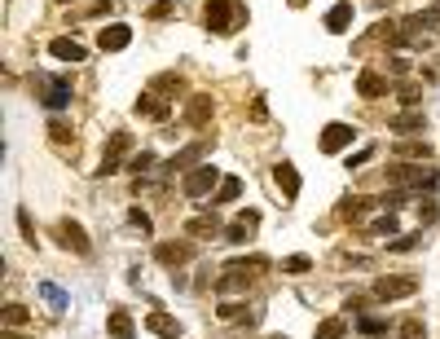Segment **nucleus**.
I'll list each match as a JSON object with an SVG mask.
<instances>
[{"instance_id":"f257e3e1","label":"nucleus","mask_w":440,"mask_h":339,"mask_svg":"<svg viewBox=\"0 0 440 339\" xmlns=\"http://www.w3.org/2000/svg\"><path fill=\"white\" fill-rule=\"evenodd\" d=\"M242 22H247L242 0H207L203 5V27L216 31V35H233Z\"/></svg>"},{"instance_id":"f03ea898","label":"nucleus","mask_w":440,"mask_h":339,"mask_svg":"<svg viewBox=\"0 0 440 339\" xmlns=\"http://www.w3.org/2000/svg\"><path fill=\"white\" fill-rule=\"evenodd\" d=\"M388 181L396 190H436V172L423 163H388Z\"/></svg>"},{"instance_id":"7ed1b4c3","label":"nucleus","mask_w":440,"mask_h":339,"mask_svg":"<svg viewBox=\"0 0 440 339\" xmlns=\"http://www.w3.org/2000/svg\"><path fill=\"white\" fill-rule=\"evenodd\" d=\"M251 269H265V260H260V256H251V260H229V264H224V273L216 277V291H220V295L247 291V286H251Z\"/></svg>"},{"instance_id":"20e7f679","label":"nucleus","mask_w":440,"mask_h":339,"mask_svg":"<svg viewBox=\"0 0 440 339\" xmlns=\"http://www.w3.org/2000/svg\"><path fill=\"white\" fill-rule=\"evenodd\" d=\"M414 291H419V277H414V273H392V277H379L370 295L383 300V304H392V300H405V295H414Z\"/></svg>"},{"instance_id":"39448f33","label":"nucleus","mask_w":440,"mask_h":339,"mask_svg":"<svg viewBox=\"0 0 440 339\" xmlns=\"http://www.w3.org/2000/svg\"><path fill=\"white\" fill-rule=\"evenodd\" d=\"M220 181H224V176L216 172V163H203V167H194V172L185 176V185H181V190H185V199H203V194H211V190L220 185Z\"/></svg>"},{"instance_id":"423d86ee","label":"nucleus","mask_w":440,"mask_h":339,"mask_svg":"<svg viewBox=\"0 0 440 339\" xmlns=\"http://www.w3.org/2000/svg\"><path fill=\"white\" fill-rule=\"evenodd\" d=\"M356 137V128L352 124H326L322 128V137H317V145H322V154H339V150H348Z\"/></svg>"},{"instance_id":"0eeeda50","label":"nucleus","mask_w":440,"mask_h":339,"mask_svg":"<svg viewBox=\"0 0 440 339\" xmlns=\"http://www.w3.org/2000/svg\"><path fill=\"white\" fill-rule=\"evenodd\" d=\"M124 150H133V132H115L111 137V145H106V159H102V167H97V176H115L119 167V159H124Z\"/></svg>"},{"instance_id":"6e6552de","label":"nucleus","mask_w":440,"mask_h":339,"mask_svg":"<svg viewBox=\"0 0 440 339\" xmlns=\"http://www.w3.org/2000/svg\"><path fill=\"white\" fill-rule=\"evenodd\" d=\"M194 256H198L194 242H159V247H154V260L168 264V269H176V264H189Z\"/></svg>"},{"instance_id":"1a4fd4ad","label":"nucleus","mask_w":440,"mask_h":339,"mask_svg":"<svg viewBox=\"0 0 440 339\" xmlns=\"http://www.w3.org/2000/svg\"><path fill=\"white\" fill-rule=\"evenodd\" d=\"M128 44H133V27H128V22H111V27H102V35H97L102 53H119V48H128Z\"/></svg>"},{"instance_id":"9d476101","label":"nucleus","mask_w":440,"mask_h":339,"mask_svg":"<svg viewBox=\"0 0 440 339\" xmlns=\"http://www.w3.org/2000/svg\"><path fill=\"white\" fill-rule=\"evenodd\" d=\"M211 115H216L211 93H194V97H189V106H185V124H189V128H203Z\"/></svg>"},{"instance_id":"9b49d317","label":"nucleus","mask_w":440,"mask_h":339,"mask_svg":"<svg viewBox=\"0 0 440 339\" xmlns=\"http://www.w3.org/2000/svg\"><path fill=\"white\" fill-rule=\"evenodd\" d=\"M57 242H62L66 251H75V256H88V251H93V242L84 238V229H79L75 221H62V225H57Z\"/></svg>"},{"instance_id":"f8f14e48","label":"nucleus","mask_w":440,"mask_h":339,"mask_svg":"<svg viewBox=\"0 0 440 339\" xmlns=\"http://www.w3.org/2000/svg\"><path fill=\"white\" fill-rule=\"evenodd\" d=\"M44 89H49V93H40V102H44V111H66V106H70V80H49V84H44Z\"/></svg>"},{"instance_id":"ddd939ff","label":"nucleus","mask_w":440,"mask_h":339,"mask_svg":"<svg viewBox=\"0 0 440 339\" xmlns=\"http://www.w3.org/2000/svg\"><path fill=\"white\" fill-rule=\"evenodd\" d=\"M137 115H146V119H168L172 115V106H168V97H163V93H141L137 97Z\"/></svg>"},{"instance_id":"4468645a","label":"nucleus","mask_w":440,"mask_h":339,"mask_svg":"<svg viewBox=\"0 0 440 339\" xmlns=\"http://www.w3.org/2000/svg\"><path fill=\"white\" fill-rule=\"evenodd\" d=\"M207 150H211V141H207V137H198V141L181 145V150H176L172 159H168V172H181V167H189V163L198 159V154H207Z\"/></svg>"},{"instance_id":"2eb2a0df","label":"nucleus","mask_w":440,"mask_h":339,"mask_svg":"<svg viewBox=\"0 0 440 339\" xmlns=\"http://www.w3.org/2000/svg\"><path fill=\"white\" fill-rule=\"evenodd\" d=\"M146 331H150V335H159V339H181V322L154 309V313H146Z\"/></svg>"},{"instance_id":"dca6fc26","label":"nucleus","mask_w":440,"mask_h":339,"mask_svg":"<svg viewBox=\"0 0 440 339\" xmlns=\"http://www.w3.org/2000/svg\"><path fill=\"white\" fill-rule=\"evenodd\" d=\"M273 181L282 185V194H287V199H300V185H304V181H300V172H295V163H287V159L273 163Z\"/></svg>"},{"instance_id":"f3484780","label":"nucleus","mask_w":440,"mask_h":339,"mask_svg":"<svg viewBox=\"0 0 440 339\" xmlns=\"http://www.w3.org/2000/svg\"><path fill=\"white\" fill-rule=\"evenodd\" d=\"M356 93H361L365 102H374V97L388 93V80L379 75V71H361V75H356Z\"/></svg>"},{"instance_id":"a211bd4d","label":"nucleus","mask_w":440,"mask_h":339,"mask_svg":"<svg viewBox=\"0 0 440 339\" xmlns=\"http://www.w3.org/2000/svg\"><path fill=\"white\" fill-rule=\"evenodd\" d=\"M49 53L57 57V62H84V44L66 40V35H57V40H49Z\"/></svg>"},{"instance_id":"6ab92c4d","label":"nucleus","mask_w":440,"mask_h":339,"mask_svg":"<svg viewBox=\"0 0 440 339\" xmlns=\"http://www.w3.org/2000/svg\"><path fill=\"white\" fill-rule=\"evenodd\" d=\"M106 331H111V339H133L137 326H133V318H128V309H115L111 318H106Z\"/></svg>"},{"instance_id":"aec40b11","label":"nucleus","mask_w":440,"mask_h":339,"mask_svg":"<svg viewBox=\"0 0 440 339\" xmlns=\"http://www.w3.org/2000/svg\"><path fill=\"white\" fill-rule=\"evenodd\" d=\"M388 128L396 132V137H414V132H423V128H427V119H423L419 111H405V115H396V119H392Z\"/></svg>"},{"instance_id":"412c9836","label":"nucleus","mask_w":440,"mask_h":339,"mask_svg":"<svg viewBox=\"0 0 440 339\" xmlns=\"http://www.w3.org/2000/svg\"><path fill=\"white\" fill-rule=\"evenodd\" d=\"M370 208H374V199H361V194H356V199H343L339 203V221H365Z\"/></svg>"},{"instance_id":"4be33fe9","label":"nucleus","mask_w":440,"mask_h":339,"mask_svg":"<svg viewBox=\"0 0 440 339\" xmlns=\"http://www.w3.org/2000/svg\"><path fill=\"white\" fill-rule=\"evenodd\" d=\"M348 27H352V5L343 0V5H335V9L326 14V31H330V35H343Z\"/></svg>"},{"instance_id":"5701e85b","label":"nucleus","mask_w":440,"mask_h":339,"mask_svg":"<svg viewBox=\"0 0 440 339\" xmlns=\"http://www.w3.org/2000/svg\"><path fill=\"white\" fill-rule=\"evenodd\" d=\"M185 234H194V238H211V234H224L216 216H189L185 221Z\"/></svg>"},{"instance_id":"b1692460","label":"nucleus","mask_w":440,"mask_h":339,"mask_svg":"<svg viewBox=\"0 0 440 339\" xmlns=\"http://www.w3.org/2000/svg\"><path fill=\"white\" fill-rule=\"evenodd\" d=\"M238 194H242V181H238V176H224L220 185H216V199H211V203H216V208H224V203H233Z\"/></svg>"},{"instance_id":"393cba45","label":"nucleus","mask_w":440,"mask_h":339,"mask_svg":"<svg viewBox=\"0 0 440 339\" xmlns=\"http://www.w3.org/2000/svg\"><path fill=\"white\" fill-rule=\"evenodd\" d=\"M348 335V318H326L317 326V339H343Z\"/></svg>"},{"instance_id":"a878e982","label":"nucleus","mask_w":440,"mask_h":339,"mask_svg":"<svg viewBox=\"0 0 440 339\" xmlns=\"http://www.w3.org/2000/svg\"><path fill=\"white\" fill-rule=\"evenodd\" d=\"M370 234H374V238H392V234H401V229H396V212H388V216H379V221H370Z\"/></svg>"},{"instance_id":"bb28decb","label":"nucleus","mask_w":440,"mask_h":339,"mask_svg":"<svg viewBox=\"0 0 440 339\" xmlns=\"http://www.w3.org/2000/svg\"><path fill=\"white\" fill-rule=\"evenodd\" d=\"M40 295L49 300V309H57V313H62V309L70 304V300H66V291H62V286H53V282H40Z\"/></svg>"},{"instance_id":"cd10ccee","label":"nucleus","mask_w":440,"mask_h":339,"mask_svg":"<svg viewBox=\"0 0 440 339\" xmlns=\"http://www.w3.org/2000/svg\"><path fill=\"white\" fill-rule=\"evenodd\" d=\"M216 318L220 322H238V318H247V304L242 300H224V304H216Z\"/></svg>"},{"instance_id":"c85d7f7f","label":"nucleus","mask_w":440,"mask_h":339,"mask_svg":"<svg viewBox=\"0 0 440 339\" xmlns=\"http://www.w3.org/2000/svg\"><path fill=\"white\" fill-rule=\"evenodd\" d=\"M308 269H313V260H308V256H287V260H282V273H291V277H304Z\"/></svg>"},{"instance_id":"c756f323","label":"nucleus","mask_w":440,"mask_h":339,"mask_svg":"<svg viewBox=\"0 0 440 339\" xmlns=\"http://www.w3.org/2000/svg\"><path fill=\"white\" fill-rule=\"evenodd\" d=\"M396 335H401V339H427V326H423L419 318H405V322L396 326Z\"/></svg>"},{"instance_id":"7c9ffc66","label":"nucleus","mask_w":440,"mask_h":339,"mask_svg":"<svg viewBox=\"0 0 440 339\" xmlns=\"http://www.w3.org/2000/svg\"><path fill=\"white\" fill-rule=\"evenodd\" d=\"M27 318H31L27 304H5V313H0V322H5V326H22Z\"/></svg>"},{"instance_id":"2f4dec72","label":"nucleus","mask_w":440,"mask_h":339,"mask_svg":"<svg viewBox=\"0 0 440 339\" xmlns=\"http://www.w3.org/2000/svg\"><path fill=\"white\" fill-rule=\"evenodd\" d=\"M401 154H405V159H423V163H427L432 145H427V141H405V145H401Z\"/></svg>"},{"instance_id":"473e14b6","label":"nucleus","mask_w":440,"mask_h":339,"mask_svg":"<svg viewBox=\"0 0 440 339\" xmlns=\"http://www.w3.org/2000/svg\"><path fill=\"white\" fill-rule=\"evenodd\" d=\"M356 331H361V335H388V322L383 318H361V322H356Z\"/></svg>"},{"instance_id":"72a5a7b5","label":"nucleus","mask_w":440,"mask_h":339,"mask_svg":"<svg viewBox=\"0 0 440 339\" xmlns=\"http://www.w3.org/2000/svg\"><path fill=\"white\" fill-rule=\"evenodd\" d=\"M436 216H440V203H436V199H423V203H419V221H423V225H436Z\"/></svg>"},{"instance_id":"f704fd0d","label":"nucleus","mask_w":440,"mask_h":339,"mask_svg":"<svg viewBox=\"0 0 440 339\" xmlns=\"http://www.w3.org/2000/svg\"><path fill=\"white\" fill-rule=\"evenodd\" d=\"M419 242H423V234H410V238H392V242H388V251H414Z\"/></svg>"},{"instance_id":"c9c22d12","label":"nucleus","mask_w":440,"mask_h":339,"mask_svg":"<svg viewBox=\"0 0 440 339\" xmlns=\"http://www.w3.org/2000/svg\"><path fill=\"white\" fill-rule=\"evenodd\" d=\"M128 221H133V225L141 229V234H150V229H154V221H150V216L141 212V208H133V212H128Z\"/></svg>"},{"instance_id":"e433bc0d","label":"nucleus","mask_w":440,"mask_h":339,"mask_svg":"<svg viewBox=\"0 0 440 339\" xmlns=\"http://www.w3.org/2000/svg\"><path fill=\"white\" fill-rule=\"evenodd\" d=\"M128 167H133L137 176H141V172H150V167H154V154H150V150H141V154H137V159L128 163Z\"/></svg>"},{"instance_id":"4c0bfd02","label":"nucleus","mask_w":440,"mask_h":339,"mask_svg":"<svg viewBox=\"0 0 440 339\" xmlns=\"http://www.w3.org/2000/svg\"><path fill=\"white\" fill-rule=\"evenodd\" d=\"M49 137H53L57 145H66V141H70V128L62 124V119H53V124H49Z\"/></svg>"},{"instance_id":"58836bf2","label":"nucleus","mask_w":440,"mask_h":339,"mask_svg":"<svg viewBox=\"0 0 440 339\" xmlns=\"http://www.w3.org/2000/svg\"><path fill=\"white\" fill-rule=\"evenodd\" d=\"M168 14H176V5H172V0H159V5H150L146 18H168Z\"/></svg>"},{"instance_id":"ea45409f","label":"nucleus","mask_w":440,"mask_h":339,"mask_svg":"<svg viewBox=\"0 0 440 339\" xmlns=\"http://www.w3.org/2000/svg\"><path fill=\"white\" fill-rule=\"evenodd\" d=\"M224 238H229V242H247V238H251V234H247V225H229V229H224Z\"/></svg>"},{"instance_id":"a19ab883","label":"nucleus","mask_w":440,"mask_h":339,"mask_svg":"<svg viewBox=\"0 0 440 339\" xmlns=\"http://www.w3.org/2000/svg\"><path fill=\"white\" fill-rule=\"evenodd\" d=\"M238 225H247V229H256V225H260V212H256V208H247L242 216H238Z\"/></svg>"},{"instance_id":"79ce46f5","label":"nucleus","mask_w":440,"mask_h":339,"mask_svg":"<svg viewBox=\"0 0 440 339\" xmlns=\"http://www.w3.org/2000/svg\"><path fill=\"white\" fill-rule=\"evenodd\" d=\"M401 102H405L410 111H414V106H419V89H401Z\"/></svg>"},{"instance_id":"37998d69","label":"nucleus","mask_w":440,"mask_h":339,"mask_svg":"<svg viewBox=\"0 0 440 339\" xmlns=\"http://www.w3.org/2000/svg\"><path fill=\"white\" fill-rule=\"evenodd\" d=\"M410 71V57H392V75H405Z\"/></svg>"},{"instance_id":"c03bdc74","label":"nucleus","mask_w":440,"mask_h":339,"mask_svg":"<svg viewBox=\"0 0 440 339\" xmlns=\"http://www.w3.org/2000/svg\"><path fill=\"white\" fill-rule=\"evenodd\" d=\"M0 339H22V335L14 331V326H5V331H0Z\"/></svg>"},{"instance_id":"a18cd8bd","label":"nucleus","mask_w":440,"mask_h":339,"mask_svg":"<svg viewBox=\"0 0 440 339\" xmlns=\"http://www.w3.org/2000/svg\"><path fill=\"white\" fill-rule=\"evenodd\" d=\"M278 339H282V335H278Z\"/></svg>"}]
</instances>
